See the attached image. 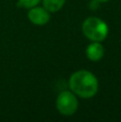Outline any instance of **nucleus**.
Returning <instances> with one entry per match:
<instances>
[{"label": "nucleus", "mask_w": 121, "mask_h": 122, "mask_svg": "<svg viewBox=\"0 0 121 122\" xmlns=\"http://www.w3.org/2000/svg\"><path fill=\"white\" fill-rule=\"evenodd\" d=\"M70 89L75 95L90 99L96 94L99 90L98 78L89 71L81 70L73 73L69 80Z\"/></svg>", "instance_id": "f257e3e1"}, {"label": "nucleus", "mask_w": 121, "mask_h": 122, "mask_svg": "<svg viewBox=\"0 0 121 122\" xmlns=\"http://www.w3.org/2000/svg\"><path fill=\"white\" fill-rule=\"evenodd\" d=\"M84 36L92 42H102L108 34V26L99 17H88L81 26Z\"/></svg>", "instance_id": "f03ea898"}, {"label": "nucleus", "mask_w": 121, "mask_h": 122, "mask_svg": "<svg viewBox=\"0 0 121 122\" xmlns=\"http://www.w3.org/2000/svg\"><path fill=\"white\" fill-rule=\"evenodd\" d=\"M58 112L63 116H72L78 108V100L72 91H62L56 101Z\"/></svg>", "instance_id": "7ed1b4c3"}, {"label": "nucleus", "mask_w": 121, "mask_h": 122, "mask_svg": "<svg viewBox=\"0 0 121 122\" xmlns=\"http://www.w3.org/2000/svg\"><path fill=\"white\" fill-rule=\"evenodd\" d=\"M28 18L31 21L32 24L36 26H43L45 24H47L49 21L50 18V15L49 12L43 6H33V8H30L28 11Z\"/></svg>", "instance_id": "20e7f679"}, {"label": "nucleus", "mask_w": 121, "mask_h": 122, "mask_svg": "<svg viewBox=\"0 0 121 122\" xmlns=\"http://www.w3.org/2000/svg\"><path fill=\"white\" fill-rule=\"evenodd\" d=\"M104 47L101 42H92L86 48V56L91 61H99L104 56Z\"/></svg>", "instance_id": "39448f33"}, {"label": "nucleus", "mask_w": 121, "mask_h": 122, "mask_svg": "<svg viewBox=\"0 0 121 122\" xmlns=\"http://www.w3.org/2000/svg\"><path fill=\"white\" fill-rule=\"evenodd\" d=\"M43 6L48 11L49 13H56L64 5L66 0H42Z\"/></svg>", "instance_id": "423d86ee"}, {"label": "nucleus", "mask_w": 121, "mask_h": 122, "mask_svg": "<svg viewBox=\"0 0 121 122\" xmlns=\"http://www.w3.org/2000/svg\"><path fill=\"white\" fill-rule=\"evenodd\" d=\"M41 2V0H18L17 5L21 6V8H26V9H30L33 6L38 5Z\"/></svg>", "instance_id": "0eeeda50"}, {"label": "nucleus", "mask_w": 121, "mask_h": 122, "mask_svg": "<svg viewBox=\"0 0 121 122\" xmlns=\"http://www.w3.org/2000/svg\"><path fill=\"white\" fill-rule=\"evenodd\" d=\"M96 1H99V2H107L108 0H96Z\"/></svg>", "instance_id": "6e6552de"}]
</instances>
